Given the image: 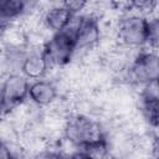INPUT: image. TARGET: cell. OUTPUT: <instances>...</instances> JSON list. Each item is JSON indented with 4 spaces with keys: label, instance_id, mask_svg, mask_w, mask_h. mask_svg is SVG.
<instances>
[{
    "label": "cell",
    "instance_id": "6da1fadb",
    "mask_svg": "<svg viewBox=\"0 0 159 159\" xmlns=\"http://www.w3.org/2000/svg\"><path fill=\"white\" fill-rule=\"evenodd\" d=\"M82 15H73L67 27L60 32L52 34L42 46V53L50 66L65 67L70 65L76 55V31Z\"/></svg>",
    "mask_w": 159,
    "mask_h": 159
},
{
    "label": "cell",
    "instance_id": "7a4b0ae2",
    "mask_svg": "<svg viewBox=\"0 0 159 159\" xmlns=\"http://www.w3.org/2000/svg\"><path fill=\"white\" fill-rule=\"evenodd\" d=\"M104 137L106 130L103 125L98 119H94L89 114L73 113L66 119L63 139L77 149Z\"/></svg>",
    "mask_w": 159,
    "mask_h": 159
},
{
    "label": "cell",
    "instance_id": "3957f363",
    "mask_svg": "<svg viewBox=\"0 0 159 159\" xmlns=\"http://www.w3.org/2000/svg\"><path fill=\"white\" fill-rule=\"evenodd\" d=\"M114 35L117 43L125 48H144L148 41V17L135 14L119 16L114 25Z\"/></svg>",
    "mask_w": 159,
    "mask_h": 159
},
{
    "label": "cell",
    "instance_id": "277c9868",
    "mask_svg": "<svg viewBox=\"0 0 159 159\" xmlns=\"http://www.w3.org/2000/svg\"><path fill=\"white\" fill-rule=\"evenodd\" d=\"M125 82L132 86H144L159 78V58L157 51L140 48L124 70Z\"/></svg>",
    "mask_w": 159,
    "mask_h": 159
},
{
    "label": "cell",
    "instance_id": "5b68a950",
    "mask_svg": "<svg viewBox=\"0 0 159 159\" xmlns=\"http://www.w3.org/2000/svg\"><path fill=\"white\" fill-rule=\"evenodd\" d=\"M102 41L101 21L94 15L82 14L81 22L76 31V53L96 50Z\"/></svg>",
    "mask_w": 159,
    "mask_h": 159
},
{
    "label": "cell",
    "instance_id": "8992f818",
    "mask_svg": "<svg viewBox=\"0 0 159 159\" xmlns=\"http://www.w3.org/2000/svg\"><path fill=\"white\" fill-rule=\"evenodd\" d=\"M30 81L21 73H11L1 81V91L6 106V114L29 99Z\"/></svg>",
    "mask_w": 159,
    "mask_h": 159
},
{
    "label": "cell",
    "instance_id": "52a82bcc",
    "mask_svg": "<svg viewBox=\"0 0 159 159\" xmlns=\"http://www.w3.org/2000/svg\"><path fill=\"white\" fill-rule=\"evenodd\" d=\"M58 98V87L53 81L50 80H37L30 82L29 88V101L41 108L50 107Z\"/></svg>",
    "mask_w": 159,
    "mask_h": 159
},
{
    "label": "cell",
    "instance_id": "ba28073f",
    "mask_svg": "<svg viewBox=\"0 0 159 159\" xmlns=\"http://www.w3.org/2000/svg\"><path fill=\"white\" fill-rule=\"evenodd\" d=\"M50 71V66L42 53V50H31L27 51L21 68L20 73L25 76L30 82L42 80Z\"/></svg>",
    "mask_w": 159,
    "mask_h": 159
},
{
    "label": "cell",
    "instance_id": "9c48e42d",
    "mask_svg": "<svg viewBox=\"0 0 159 159\" xmlns=\"http://www.w3.org/2000/svg\"><path fill=\"white\" fill-rule=\"evenodd\" d=\"M72 14L61 4L50 6L42 14V25L51 34L60 32L67 27L72 19Z\"/></svg>",
    "mask_w": 159,
    "mask_h": 159
},
{
    "label": "cell",
    "instance_id": "30bf717a",
    "mask_svg": "<svg viewBox=\"0 0 159 159\" xmlns=\"http://www.w3.org/2000/svg\"><path fill=\"white\" fill-rule=\"evenodd\" d=\"M27 5L29 2L21 0H2L0 1V14L10 24H14L26 14Z\"/></svg>",
    "mask_w": 159,
    "mask_h": 159
},
{
    "label": "cell",
    "instance_id": "8fae6325",
    "mask_svg": "<svg viewBox=\"0 0 159 159\" xmlns=\"http://www.w3.org/2000/svg\"><path fill=\"white\" fill-rule=\"evenodd\" d=\"M78 149H82L89 159H109V149L106 137Z\"/></svg>",
    "mask_w": 159,
    "mask_h": 159
},
{
    "label": "cell",
    "instance_id": "7c38bea8",
    "mask_svg": "<svg viewBox=\"0 0 159 159\" xmlns=\"http://www.w3.org/2000/svg\"><path fill=\"white\" fill-rule=\"evenodd\" d=\"M159 45V20L158 16L148 17V41L147 46L149 50L157 51Z\"/></svg>",
    "mask_w": 159,
    "mask_h": 159
},
{
    "label": "cell",
    "instance_id": "4fadbf2b",
    "mask_svg": "<svg viewBox=\"0 0 159 159\" xmlns=\"http://www.w3.org/2000/svg\"><path fill=\"white\" fill-rule=\"evenodd\" d=\"M68 155L70 154H63L61 150L43 148L39 152H35L31 159H68Z\"/></svg>",
    "mask_w": 159,
    "mask_h": 159
},
{
    "label": "cell",
    "instance_id": "5bb4252c",
    "mask_svg": "<svg viewBox=\"0 0 159 159\" xmlns=\"http://www.w3.org/2000/svg\"><path fill=\"white\" fill-rule=\"evenodd\" d=\"M89 2L82 1V0H71V1H65L62 5L72 14V15H82V12L86 10Z\"/></svg>",
    "mask_w": 159,
    "mask_h": 159
},
{
    "label": "cell",
    "instance_id": "9a60e30c",
    "mask_svg": "<svg viewBox=\"0 0 159 159\" xmlns=\"http://www.w3.org/2000/svg\"><path fill=\"white\" fill-rule=\"evenodd\" d=\"M0 159H14L12 149L1 140H0Z\"/></svg>",
    "mask_w": 159,
    "mask_h": 159
},
{
    "label": "cell",
    "instance_id": "2e32d148",
    "mask_svg": "<svg viewBox=\"0 0 159 159\" xmlns=\"http://www.w3.org/2000/svg\"><path fill=\"white\" fill-rule=\"evenodd\" d=\"M68 159H89L84 152L82 149H76L75 152H72L70 155H68Z\"/></svg>",
    "mask_w": 159,
    "mask_h": 159
},
{
    "label": "cell",
    "instance_id": "e0dca14e",
    "mask_svg": "<svg viewBox=\"0 0 159 159\" xmlns=\"http://www.w3.org/2000/svg\"><path fill=\"white\" fill-rule=\"evenodd\" d=\"M5 116H6V106H5V101L1 91V83H0V119L4 118Z\"/></svg>",
    "mask_w": 159,
    "mask_h": 159
}]
</instances>
